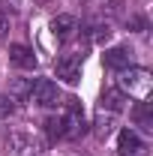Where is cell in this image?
<instances>
[{
    "instance_id": "cell-1",
    "label": "cell",
    "mask_w": 153,
    "mask_h": 156,
    "mask_svg": "<svg viewBox=\"0 0 153 156\" xmlns=\"http://www.w3.org/2000/svg\"><path fill=\"white\" fill-rule=\"evenodd\" d=\"M117 90L123 96L135 99V102H147L153 90V75L150 69H141V66H126L120 78H117Z\"/></svg>"
},
{
    "instance_id": "cell-2",
    "label": "cell",
    "mask_w": 153,
    "mask_h": 156,
    "mask_svg": "<svg viewBox=\"0 0 153 156\" xmlns=\"http://www.w3.org/2000/svg\"><path fill=\"white\" fill-rule=\"evenodd\" d=\"M30 102H36L42 108H54L60 102V87L54 81H48V78H39L36 84L30 87Z\"/></svg>"
},
{
    "instance_id": "cell-3",
    "label": "cell",
    "mask_w": 153,
    "mask_h": 156,
    "mask_svg": "<svg viewBox=\"0 0 153 156\" xmlns=\"http://www.w3.org/2000/svg\"><path fill=\"white\" fill-rule=\"evenodd\" d=\"M54 72L66 84H78L81 81V54H63V57H57Z\"/></svg>"
},
{
    "instance_id": "cell-4",
    "label": "cell",
    "mask_w": 153,
    "mask_h": 156,
    "mask_svg": "<svg viewBox=\"0 0 153 156\" xmlns=\"http://www.w3.org/2000/svg\"><path fill=\"white\" fill-rule=\"evenodd\" d=\"M84 129V114H81V102L78 99H66V117H63V135L75 138Z\"/></svg>"
},
{
    "instance_id": "cell-5",
    "label": "cell",
    "mask_w": 153,
    "mask_h": 156,
    "mask_svg": "<svg viewBox=\"0 0 153 156\" xmlns=\"http://www.w3.org/2000/svg\"><path fill=\"white\" fill-rule=\"evenodd\" d=\"M117 150H120V156H138L144 150V141L135 135L132 129H123V132L117 135Z\"/></svg>"
},
{
    "instance_id": "cell-6",
    "label": "cell",
    "mask_w": 153,
    "mask_h": 156,
    "mask_svg": "<svg viewBox=\"0 0 153 156\" xmlns=\"http://www.w3.org/2000/svg\"><path fill=\"white\" fill-rule=\"evenodd\" d=\"M75 30H78L75 15H57V18L51 21V33H54L60 42H69V39L75 36Z\"/></svg>"
},
{
    "instance_id": "cell-7",
    "label": "cell",
    "mask_w": 153,
    "mask_h": 156,
    "mask_svg": "<svg viewBox=\"0 0 153 156\" xmlns=\"http://www.w3.org/2000/svg\"><path fill=\"white\" fill-rule=\"evenodd\" d=\"M9 60H12L18 69H33V66H36V54H33L27 45H9Z\"/></svg>"
},
{
    "instance_id": "cell-8",
    "label": "cell",
    "mask_w": 153,
    "mask_h": 156,
    "mask_svg": "<svg viewBox=\"0 0 153 156\" xmlns=\"http://www.w3.org/2000/svg\"><path fill=\"white\" fill-rule=\"evenodd\" d=\"M102 60H105V66H108V69H114V72H123V69H126V66H129V51H126V48H108V51H105V54H102Z\"/></svg>"
},
{
    "instance_id": "cell-9",
    "label": "cell",
    "mask_w": 153,
    "mask_h": 156,
    "mask_svg": "<svg viewBox=\"0 0 153 156\" xmlns=\"http://www.w3.org/2000/svg\"><path fill=\"white\" fill-rule=\"evenodd\" d=\"M132 117L138 120V126H144L147 132H153V117H150V108H147V102H138V105H135V111H132Z\"/></svg>"
},
{
    "instance_id": "cell-10",
    "label": "cell",
    "mask_w": 153,
    "mask_h": 156,
    "mask_svg": "<svg viewBox=\"0 0 153 156\" xmlns=\"http://www.w3.org/2000/svg\"><path fill=\"white\" fill-rule=\"evenodd\" d=\"M105 105L111 108V114L120 111V108H123V93H120V90H108V93L102 96V108H105Z\"/></svg>"
},
{
    "instance_id": "cell-11",
    "label": "cell",
    "mask_w": 153,
    "mask_h": 156,
    "mask_svg": "<svg viewBox=\"0 0 153 156\" xmlns=\"http://www.w3.org/2000/svg\"><path fill=\"white\" fill-rule=\"evenodd\" d=\"M45 126H48V135L51 138H63V117H48Z\"/></svg>"
},
{
    "instance_id": "cell-12",
    "label": "cell",
    "mask_w": 153,
    "mask_h": 156,
    "mask_svg": "<svg viewBox=\"0 0 153 156\" xmlns=\"http://www.w3.org/2000/svg\"><path fill=\"white\" fill-rule=\"evenodd\" d=\"M12 108H15V105H12V96H6V93H0V120L12 114Z\"/></svg>"
},
{
    "instance_id": "cell-13",
    "label": "cell",
    "mask_w": 153,
    "mask_h": 156,
    "mask_svg": "<svg viewBox=\"0 0 153 156\" xmlns=\"http://www.w3.org/2000/svg\"><path fill=\"white\" fill-rule=\"evenodd\" d=\"M6 33H9V15H6V12L0 9V39L6 36Z\"/></svg>"
}]
</instances>
